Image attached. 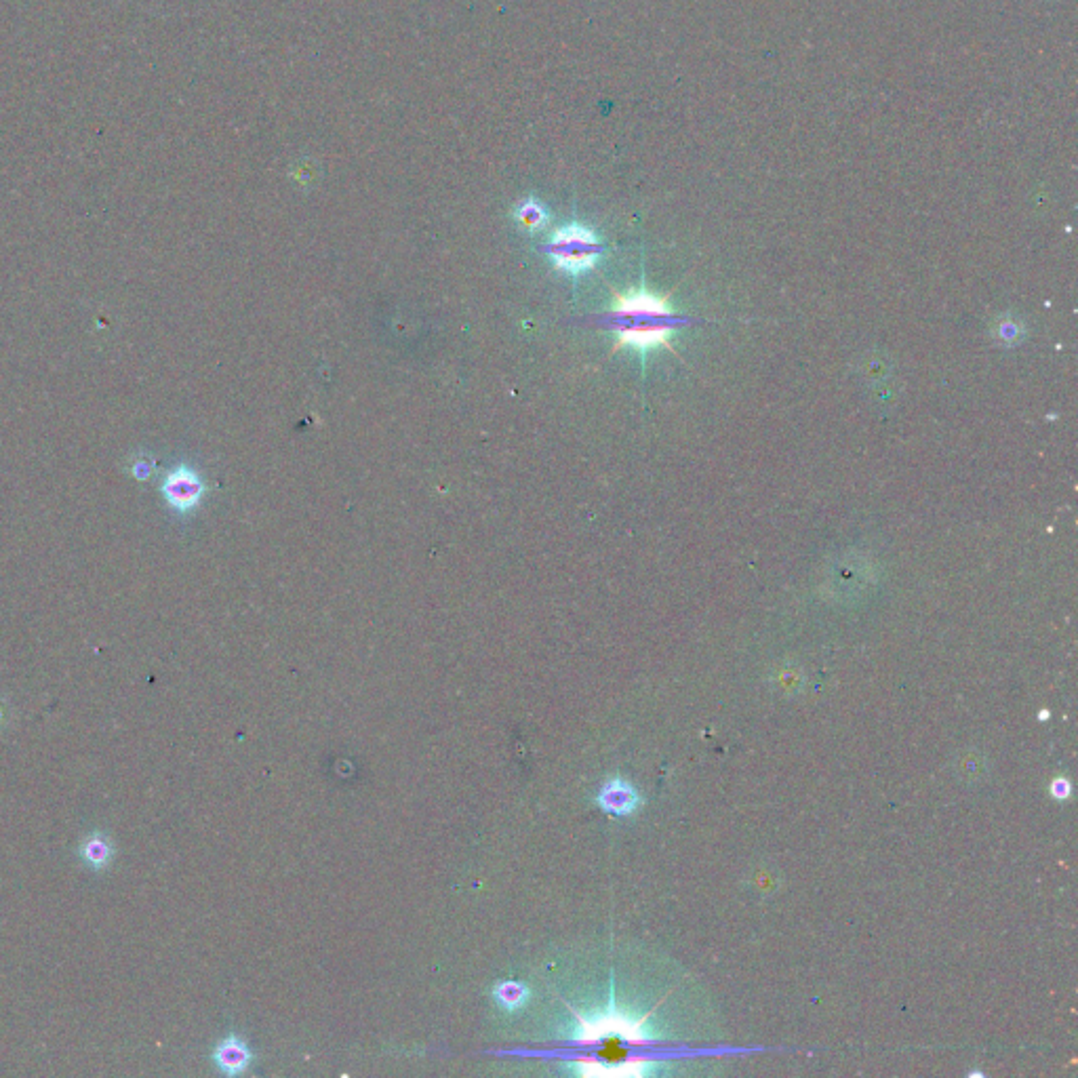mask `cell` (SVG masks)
I'll return each instance as SVG.
<instances>
[{
    "mask_svg": "<svg viewBox=\"0 0 1078 1078\" xmlns=\"http://www.w3.org/2000/svg\"><path fill=\"white\" fill-rule=\"evenodd\" d=\"M1068 790H1070V788H1068V782H1066V780H1057V782L1053 784V794H1055L1057 798H1066V796H1068Z\"/></svg>",
    "mask_w": 1078,
    "mask_h": 1078,
    "instance_id": "obj_10",
    "label": "cell"
},
{
    "mask_svg": "<svg viewBox=\"0 0 1078 1078\" xmlns=\"http://www.w3.org/2000/svg\"><path fill=\"white\" fill-rule=\"evenodd\" d=\"M516 217H518V222H521L527 230H539L546 224V219H548L544 207L537 205L535 201H527L523 207H518Z\"/></svg>",
    "mask_w": 1078,
    "mask_h": 1078,
    "instance_id": "obj_8",
    "label": "cell"
},
{
    "mask_svg": "<svg viewBox=\"0 0 1078 1078\" xmlns=\"http://www.w3.org/2000/svg\"><path fill=\"white\" fill-rule=\"evenodd\" d=\"M213 1060L224 1074H241L251 1064V1051L238 1036H228L215 1047Z\"/></svg>",
    "mask_w": 1078,
    "mask_h": 1078,
    "instance_id": "obj_5",
    "label": "cell"
},
{
    "mask_svg": "<svg viewBox=\"0 0 1078 1078\" xmlns=\"http://www.w3.org/2000/svg\"><path fill=\"white\" fill-rule=\"evenodd\" d=\"M150 472H152V466L148 462H137L133 466V476L139 478V481H144V478H148Z\"/></svg>",
    "mask_w": 1078,
    "mask_h": 1078,
    "instance_id": "obj_9",
    "label": "cell"
},
{
    "mask_svg": "<svg viewBox=\"0 0 1078 1078\" xmlns=\"http://www.w3.org/2000/svg\"><path fill=\"white\" fill-rule=\"evenodd\" d=\"M607 323L617 337L615 348H632L641 354L651 348H672L678 329L689 325V318L670 306V295H655L647 289L613 293V306Z\"/></svg>",
    "mask_w": 1078,
    "mask_h": 1078,
    "instance_id": "obj_1",
    "label": "cell"
},
{
    "mask_svg": "<svg viewBox=\"0 0 1078 1078\" xmlns=\"http://www.w3.org/2000/svg\"><path fill=\"white\" fill-rule=\"evenodd\" d=\"M169 506H173L179 512H188L198 506L201 497L205 493V485L198 474L186 466L173 470L161 487Z\"/></svg>",
    "mask_w": 1078,
    "mask_h": 1078,
    "instance_id": "obj_3",
    "label": "cell"
},
{
    "mask_svg": "<svg viewBox=\"0 0 1078 1078\" xmlns=\"http://www.w3.org/2000/svg\"><path fill=\"white\" fill-rule=\"evenodd\" d=\"M493 996H495V1001L502 1005L504 1009L518 1011V1009H523L527 1005L529 990L521 982H502L495 988Z\"/></svg>",
    "mask_w": 1078,
    "mask_h": 1078,
    "instance_id": "obj_7",
    "label": "cell"
},
{
    "mask_svg": "<svg viewBox=\"0 0 1078 1078\" xmlns=\"http://www.w3.org/2000/svg\"><path fill=\"white\" fill-rule=\"evenodd\" d=\"M596 803L611 815H630L643 801L638 792L628 782H624L622 777H613V780H609L601 788V792H598Z\"/></svg>",
    "mask_w": 1078,
    "mask_h": 1078,
    "instance_id": "obj_4",
    "label": "cell"
},
{
    "mask_svg": "<svg viewBox=\"0 0 1078 1078\" xmlns=\"http://www.w3.org/2000/svg\"><path fill=\"white\" fill-rule=\"evenodd\" d=\"M603 253V245L598 236L584 226L571 224L567 228L556 230L550 241V255L554 266L569 274H582L594 268L598 257Z\"/></svg>",
    "mask_w": 1078,
    "mask_h": 1078,
    "instance_id": "obj_2",
    "label": "cell"
},
{
    "mask_svg": "<svg viewBox=\"0 0 1078 1078\" xmlns=\"http://www.w3.org/2000/svg\"><path fill=\"white\" fill-rule=\"evenodd\" d=\"M112 855H114V847L108 841V836L102 834V832L89 834L83 841V845H81L83 862L93 870L106 868L112 862Z\"/></svg>",
    "mask_w": 1078,
    "mask_h": 1078,
    "instance_id": "obj_6",
    "label": "cell"
}]
</instances>
